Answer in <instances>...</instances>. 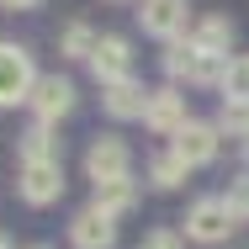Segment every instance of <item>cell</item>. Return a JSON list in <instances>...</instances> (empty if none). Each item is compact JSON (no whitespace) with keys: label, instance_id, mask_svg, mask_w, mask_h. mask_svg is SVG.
<instances>
[{"label":"cell","instance_id":"6da1fadb","mask_svg":"<svg viewBox=\"0 0 249 249\" xmlns=\"http://www.w3.org/2000/svg\"><path fill=\"white\" fill-rule=\"evenodd\" d=\"M233 228H239V212L228 207V196H201L186 212V239H196V244H228Z\"/></svg>","mask_w":249,"mask_h":249},{"label":"cell","instance_id":"7a4b0ae2","mask_svg":"<svg viewBox=\"0 0 249 249\" xmlns=\"http://www.w3.org/2000/svg\"><path fill=\"white\" fill-rule=\"evenodd\" d=\"M223 64H228V58L201 53L191 37H186V43H170V53H164V74H170V80H186V85H217V80H223Z\"/></svg>","mask_w":249,"mask_h":249},{"label":"cell","instance_id":"3957f363","mask_svg":"<svg viewBox=\"0 0 249 249\" xmlns=\"http://www.w3.org/2000/svg\"><path fill=\"white\" fill-rule=\"evenodd\" d=\"M32 85H37L32 53H27V48H16V43H0V106L32 101Z\"/></svg>","mask_w":249,"mask_h":249},{"label":"cell","instance_id":"277c9868","mask_svg":"<svg viewBox=\"0 0 249 249\" xmlns=\"http://www.w3.org/2000/svg\"><path fill=\"white\" fill-rule=\"evenodd\" d=\"M16 191H21V201H32V207L58 201L64 196V164H58V159H32V164H21Z\"/></svg>","mask_w":249,"mask_h":249},{"label":"cell","instance_id":"5b68a950","mask_svg":"<svg viewBox=\"0 0 249 249\" xmlns=\"http://www.w3.org/2000/svg\"><path fill=\"white\" fill-rule=\"evenodd\" d=\"M90 74L101 80V90L106 85H122V80H133V48H127V37H117V32H106L90 53Z\"/></svg>","mask_w":249,"mask_h":249},{"label":"cell","instance_id":"8992f818","mask_svg":"<svg viewBox=\"0 0 249 249\" xmlns=\"http://www.w3.org/2000/svg\"><path fill=\"white\" fill-rule=\"evenodd\" d=\"M217 143H223L217 122H196V117H191V122H186V127H180V133L170 138V149L180 154V159H186L191 170H201V164H212V159H217Z\"/></svg>","mask_w":249,"mask_h":249},{"label":"cell","instance_id":"52a82bcc","mask_svg":"<svg viewBox=\"0 0 249 249\" xmlns=\"http://www.w3.org/2000/svg\"><path fill=\"white\" fill-rule=\"evenodd\" d=\"M127 170H133V154L122 138H96L90 149H85V175L106 186V180H127Z\"/></svg>","mask_w":249,"mask_h":249},{"label":"cell","instance_id":"ba28073f","mask_svg":"<svg viewBox=\"0 0 249 249\" xmlns=\"http://www.w3.org/2000/svg\"><path fill=\"white\" fill-rule=\"evenodd\" d=\"M138 21H143L149 37L180 43V32H186V0H143L138 5Z\"/></svg>","mask_w":249,"mask_h":249},{"label":"cell","instance_id":"9c48e42d","mask_svg":"<svg viewBox=\"0 0 249 249\" xmlns=\"http://www.w3.org/2000/svg\"><path fill=\"white\" fill-rule=\"evenodd\" d=\"M32 111H37V122H58L69 106H74V85L64 80V74H37V85H32V101H27Z\"/></svg>","mask_w":249,"mask_h":249},{"label":"cell","instance_id":"30bf717a","mask_svg":"<svg viewBox=\"0 0 249 249\" xmlns=\"http://www.w3.org/2000/svg\"><path fill=\"white\" fill-rule=\"evenodd\" d=\"M69 239H74V249H111L117 244V217L101 212V207H85L69 223Z\"/></svg>","mask_w":249,"mask_h":249},{"label":"cell","instance_id":"8fae6325","mask_svg":"<svg viewBox=\"0 0 249 249\" xmlns=\"http://www.w3.org/2000/svg\"><path fill=\"white\" fill-rule=\"evenodd\" d=\"M143 122H149L154 133H170V138H175V133L191 122V117H186V96H180L175 85H170V90H154V96H149V111H143Z\"/></svg>","mask_w":249,"mask_h":249},{"label":"cell","instance_id":"7c38bea8","mask_svg":"<svg viewBox=\"0 0 249 249\" xmlns=\"http://www.w3.org/2000/svg\"><path fill=\"white\" fill-rule=\"evenodd\" d=\"M149 96H154V90H143L138 80H122V85H106L101 106H106L117 122H127V117H143V111H149Z\"/></svg>","mask_w":249,"mask_h":249},{"label":"cell","instance_id":"4fadbf2b","mask_svg":"<svg viewBox=\"0 0 249 249\" xmlns=\"http://www.w3.org/2000/svg\"><path fill=\"white\" fill-rule=\"evenodd\" d=\"M191 43L201 53H212V58H228V48H233V21L228 16H201L196 27H191Z\"/></svg>","mask_w":249,"mask_h":249},{"label":"cell","instance_id":"5bb4252c","mask_svg":"<svg viewBox=\"0 0 249 249\" xmlns=\"http://www.w3.org/2000/svg\"><path fill=\"white\" fill-rule=\"evenodd\" d=\"M186 175H191V164H186L175 149H164V154H154V159H149V180L159 186V191H175V186H186Z\"/></svg>","mask_w":249,"mask_h":249},{"label":"cell","instance_id":"9a60e30c","mask_svg":"<svg viewBox=\"0 0 249 249\" xmlns=\"http://www.w3.org/2000/svg\"><path fill=\"white\" fill-rule=\"evenodd\" d=\"M133 201H138V186H133V175H127V180H106V186H96V201H90V207L122 217V212H133Z\"/></svg>","mask_w":249,"mask_h":249},{"label":"cell","instance_id":"2e32d148","mask_svg":"<svg viewBox=\"0 0 249 249\" xmlns=\"http://www.w3.org/2000/svg\"><path fill=\"white\" fill-rule=\"evenodd\" d=\"M32 159H58V133H53V122H32V127L21 133V164H32Z\"/></svg>","mask_w":249,"mask_h":249},{"label":"cell","instance_id":"e0dca14e","mask_svg":"<svg viewBox=\"0 0 249 249\" xmlns=\"http://www.w3.org/2000/svg\"><path fill=\"white\" fill-rule=\"evenodd\" d=\"M217 133L249 143V101H223V111H217Z\"/></svg>","mask_w":249,"mask_h":249},{"label":"cell","instance_id":"ac0fdd59","mask_svg":"<svg viewBox=\"0 0 249 249\" xmlns=\"http://www.w3.org/2000/svg\"><path fill=\"white\" fill-rule=\"evenodd\" d=\"M217 90H223V101H249V58H228L223 64Z\"/></svg>","mask_w":249,"mask_h":249},{"label":"cell","instance_id":"d6986e66","mask_svg":"<svg viewBox=\"0 0 249 249\" xmlns=\"http://www.w3.org/2000/svg\"><path fill=\"white\" fill-rule=\"evenodd\" d=\"M96 43H101V37L85 27V21H69V27H64V58H85V64H90Z\"/></svg>","mask_w":249,"mask_h":249},{"label":"cell","instance_id":"ffe728a7","mask_svg":"<svg viewBox=\"0 0 249 249\" xmlns=\"http://www.w3.org/2000/svg\"><path fill=\"white\" fill-rule=\"evenodd\" d=\"M228 207H233L239 217H249V170L233 180V186H228Z\"/></svg>","mask_w":249,"mask_h":249},{"label":"cell","instance_id":"44dd1931","mask_svg":"<svg viewBox=\"0 0 249 249\" xmlns=\"http://www.w3.org/2000/svg\"><path fill=\"white\" fill-rule=\"evenodd\" d=\"M138 249H186V244H180V233H170V228H154V233H149Z\"/></svg>","mask_w":249,"mask_h":249},{"label":"cell","instance_id":"7402d4cb","mask_svg":"<svg viewBox=\"0 0 249 249\" xmlns=\"http://www.w3.org/2000/svg\"><path fill=\"white\" fill-rule=\"evenodd\" d=\"M5 11H32V5H43V0H0Z\"/></svg>","mask_w":249,"mask_h":249},{"label":"cell","instance_id":"603a6c76","mask_svg":"<svg viewBox=\"0 0 249 249\" xmlns=\"http://www.w3.org/2000/svg\"><path fill=\"white\" fill-rule=\"evenodd\" d=\"M0 249H11V239H5V233H0Z\"/></svg>","mask_w":249,"mask_h":249},{"label":"cell","instance_id":"cb8c5ba5","mask_svg":"<svg viewBox=\"0 0 249 249\" xmlns=\"http://www.w3.org/2000/svg\"><path fill=\"white\" fill-rule=\"evenodd\" d=\"M27 249H43V244H27Z\"/></svg>","mask_w":249,"mask_h":249}]
</instances>
